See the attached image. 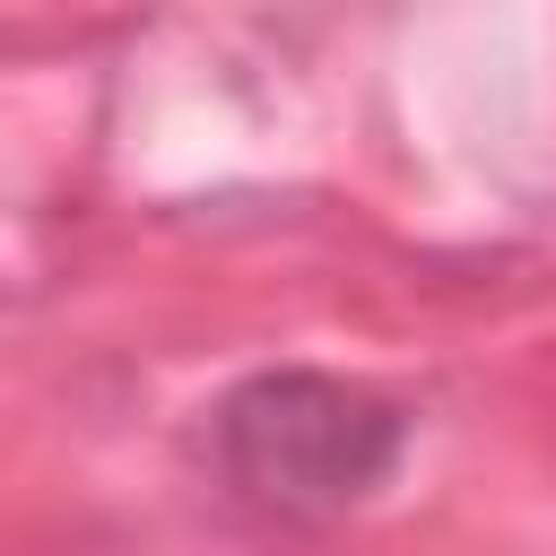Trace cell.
Masks as SVG:
<instances>
[{
    "instance_id": "obj_1",
    "label": "cell",
    "mask_w": 556,
    "mask_h": 556,
    "mask_svg": "<svg viewBox=\"0 0 556 556\" xmlns=\"http://www.w3.org/2000/svg\"><path fill=\"white\" fill-rule=\"evenodd\" d=\"M400 417L339 374H261L217 408L226 478L269 513H339L382 486Z\"/></svg>"
}]
</instances>
